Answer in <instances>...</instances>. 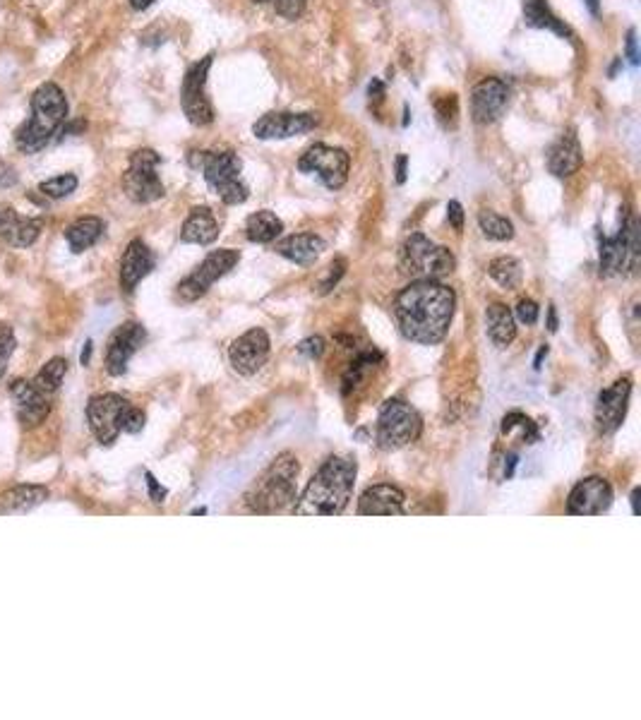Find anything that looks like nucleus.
I'll list each match as a JSON object with an SVG mask.
<instances>
[{
    "instance_id": "obj_1",
    "label": "nucleus",
    "mask_w": 641,
    "mask_h": 720,
    "mask_svg": "<svg viewBox=\"0 0 641 720\" xmlns=\"http://www.w3.org/2000/svg\"><path fill=\"white\" fill-rule=\"evenodd\" d=\"M457 296L435 279H416L394 300V317L404 339L421 346H435L445 339L452 324Z\"/></svg>"
},
{
    "instance_id": "obj_2",
    "label": "nucleus",
    "mask_w": 641,
    "mask_h": 720,
    "mask_svg": "<svg viewBox=\"0 0 641 720\" xmlns=\"http://www.w3.org/2000/svg\"><path fill=\"white\" fill-rule=\"evenodd\" d=\"M356 461L346 456H332L325 461V466L317 471V476L310 480L303 497L296 504L298 516H337L346 509L353 485H356Z\"/></svg>"
},
{
    "instance_id": "obj_3",
    "label": "nucleus",
    "mask_w": 641,
    "mask_h": 720,
    "mask_svg": "<svg viewBox=\"0 0 641 720\" xmlns=\"http://www.w3.org/2000/svg\"><path fill=\"white\" fill-rule=\"evenodd\" d=\"M68 120V99L58 84L44 82L32 94L29 120L15 132V144L22 154H37L49 144Z\"/></svg>"
},
{
    "instance_id": "obj_4",
    "label": "nucleus",
    "mask_w": 641,
    "mask_h": 720,
    "mask_svg": "<svg viewBox=\"0 0 641 720\" xmlns=\"http://www.w3.org/2000/svg\"><path fill=\"white\" fill-rule=\"evenodd\" d=\"M193 164L202 168L209 190L229 207H238L250 197L248 185L241 176L243 164L236 152H195Z\"/></svg>"
},
{
    "instance_id": "obj_5",
    "label": "nucleus",
    "mask_w": 641,
    "mask_h": 720,
    "mask_svg": "<svg viewBox=\"0 0 641 720\" xmlns=\"http://www.w3.org/2000/svg\"><path fill=\"white\" fill-rule=\"evenodd\" d=\"M298 461L291 454H281L267 473L257 480L253 492L248 495L250 512L255 514H274L296 500V480Z\"/></svg>"
},
{
    "instance_id": "obj_6",
    "label": "nucleus",
    "mask_w": 641,
    "mask_h": 720,
    "mask_svg": "<svg viewBox=\"0 0 641 720\" xmlns=\"http://www.w3.org/2000/svg\"><path fill=\"white\" fill-rule=\"evenodd\" d=\"M399 267L401 272L416 276V279H435L440 281L442 276L452 274L457 267V260L447 248L435 245L433 240L425 238L423 233H413L406 238L399 252Z\"/></svg>"
},
{
    "instance_id": "obj_7",
    "label": "nucleus",
    "mask_w": 641,
    "mask_h": 720,
    "mask_svg": "<svg viewBox=\"0 0 641 720\" xmlns=\"http://www.w3.org/2000/svg\"><path fill=\"white\" fill-rule=\"evenodd\" d=\"M423 420L413 406L401 399H389L380 408L377 418V444L385 452H397L406 444L416 442L421 437Z\"/></svg>"
},
{
    "instance_id": "obj_8",
    "label": "nucleus",
    "mask_w": 641,
    "mask_h": 720,
    "mask_svg": "<svg viewBox=\"0 0 641 720\" xmlns=\"http://www.w3.org/2000/svg\"><path fill=\"white\" fill-rule=\"evenodd\" d=\"M161 156L154 149H137L130 156L128 171L123 173V192L135 204H152L166 195L164 183L159 178Z\"/></svg>"
},
{
    "instance_id": "obj_9",
    "label": "nucleus",
    "mask_w": 641,
    "mask_h": 720,
    "mask_svg": "<svg viewBox=\"0 0 641 720\" xmlns=\"http://www.w3.org/2000/svg\"><path fill=\"white\" fill-rule=\"evenodd\" d=\"M212 63L214 56L209 53V56L197 60L195 65H190V70L185 72L181 87V106L185 118H188L193 125H200V128L214 123V106L207 96V77L209 70H212Z\"/></svg>"
},
{
    "instance_id": "obj_10",
    "label": "nucleus",
    "mask_w": 641,
    "mask_h": 720,
    "mask_svg": "<svg viewBox=\"0 0 641 720\" xmlns=\"http://www.w3.org/2000/svg\"><path fill=\"white\" fill-rule=\"evenodd\" d=\"M639 260V224L632 216L622 219L615 236L601 238V274L615 276L622 269H634Z\"/></svg>"
},
{
    "instance_id": "obj_11",
    "label": "nucleus",
    "mask_w": 641,
    "mask_h": 720,
    "mask_svg": "<svg viewBox=\"0 0 641 720\" xmlns=\"http://www.w3.org/2000/svg\"><path fill=\"white\" fill-rule=\"evenodd\" d=\"M238 262H241V252L238 250L224 248L209 252L205 262L178 284V298H181L183 303H195V300H200L209 288H212L214 281H219L221 276L229 274Z\"/></svg>"
},
{
    "instance_id": "obj_12",
    "label": "nucleus",
    "mask_w": 641,
    "mask_h": 720,
    "mask_svg": "<svg viewBox=\"0 0 641 720\" xmlns=\"http://www.w3.org/2000/svg\"><path fill=\"white\" fill-rule=\"evenodd\" d=\"M298 168H301L303 173H315V176L325 183V188L341 190L346 185V180H349L351 159L349 154L339 147L313 144V147L301 156Z\"/></svg>"
},
{
    "instance_id": "obj_13",
    "label": "nucleus",
    "mask_w": 641,
    "mask_h": 720,
    "mask_svg": "<svg viewBox=\"0 0 641 720\" xmlns=\"http://www.w3.org/2000/svg\"><path fill=\"white\" fill-rule=\"evenodd\" d=\"M128 406V399H123L121 394H99L89 401L87 423L101 444H113L118 440Z\"/></svg>"
},
{
    "instance_id": "obj_14",
    "label": "nucleus",
    "mask_w": 641,
    "mask_h": 720,
    "mask_svg": "<svg viewBox=\"0 0 641 720\" xmlns=\"http://www.w3.org/2000/svg\"><path fill=\"white\" fill-rule=\"evenodd\" d=\"M509 101V87L500 77H483L471 89V118L478 125H490L505 113Z\"/></svg>"
},
{
    "instance_id": "obj_15",
    "label": "nucleus",
    "mask_w": 641,
    "mask_h": 720,
    "mask_svg": "<svg viewBox=\"0 0 641 720\" xmlns=\"http://www.w3.org/2000/svg\"><path fill=\"white\" fill-rule=\"evenodd\" d=\"M320 125L317 113H265L253 125L257 140H289V137L305 135Z\"/></svg>"
},
{
    "instance_id": "obj_16",
    "label": "nucleus",
    "mask_w": 641,
    "mask_h": 720,
    "mask_svg": "<svg viewBox=\"0 0 641 720\" xmlns=\"http://www.w3.org/2000/svg\"><path fill=\"white\" fill-rule=\"evenodd\" d=\"M610 504H613V488H610L608 480L591 476L579 480L574 490L569 492L567 512L577 516H598L608 512Z\"/></svg>"
},
{
    "instance_id": "obj_17",
    "label": "nucleus",
    "mask_w": 641,
    "mask_h": 720,
    "mask_svg": "<svg viewBox=\"0 0 641 720\" xmlns=\"http://www.w3.org/2000/svg\"><path fill=\"white\" fill-rule=\"evenodd\" d=\"M147 332L142 324L137 322H125L116 329V334L111 336L109 348H106V372L113 377H121L128 370L130 358L140 351V346L145 344Z\"/></svg>"
},
{
    "instance_id": "obj_18",
    "label": "nucleus",
    "mask_w": 641,
    "mask_h": 720,
    "mask_svg": "<svg viewBox=\"0 0 641 720\" xmlns=\"http://www.w3.org/2000/svg\"><path fill=\"white\" fill-rule=\"evenodd\" d=\"M269 358V336L265 329H250L241 339H236L229 348V360L233 370L241 375H255Z\"/></svg>"
},
{
    "instance_id": "obj_19",
    "label": "nucleus",
    "mask_w": 641,
    "mask_h": 720,
    "mask_svg": "<svg viewBox=\"0 0 641 720\" xmlns=\"http://www.w3.org/2000/svg\"><path fill=\"white\" fill-rule=\"evenodd\" d=\"M629 394H632V382H629V377H622V380L610 384V387L598 396L596 425L603 435H610V432H615L622 425V420L627 416Z\"/></svg>"
},
{
    "instance_id": "obj_20",
    "label": "nucleus",
    "mask_w": 641,
    "mask_h": 720,
    "mask_svg": "<svg viewBox=\"0 0 641 720\" xmlns=\"http://www.w3.org/2000/svg\"><path fill=\"white\" fill-rule=\"evenodd\" d=\"M10 396H13L15 406H17V420L25 430L39 428L51 413V404H49V396L44 392H39L34 387V382L29 380H15L10 384Z\"/></svg>"
},
{
    "instance_id": "obj_21",
    "label": "nucleus",
    "mask_w": 641,
    "mask_h": 720,
    "mask_svg": "<svg viewBox=\"0 0 641 720\" xmlns=\"http://www.w3.org/2000/svg\"><path fill=\"white\" fill-rule=\"evenodd\" d=\"M581 164H584V152H581L579 137L574 135V130L562 132L560 140L548 152V171L557 178H569L579 171Z\"/></svg>"
},
{
    "instance_id": "obj_22",
    "label": "nucleus",
    "mask_w": 641,
    "mask_h": 720,
    "mask_svg": "<svg viewBox=\"0 0 641 720\" xmlns=\"http://www.w3.org/2000/svg\"><path fill=\"white\" fill-rule=\"evenodd\" d=\"M41 228L44 224L39 219H29V216L17 214L10 207L0 209V238L13 248H29V245L37 243Z\"/></svg>"
},
{
    "instance_id": "obj_23",
    "label": "nucleus",
    "mask_w": 641,
    "mask_h": 720,
    "mask_svg": "<svg viewBox=\"0 0 641 720\" xmlns=\"http://www.w3.org/2000/svg\"><path fill=\"white\" fill-rule=\"evenodd\" d=\"M358 514L363 516H399L404 514V492L397 485H373L358 500Z\"/></svg>"
},
{
    "instance_id": "obj_24",
    "label": "nucleus",
    "mask_w": 641,
    "mask_h": 720,
    "mask_svg": "<svg viewBox=\"0 0 641 720\" xmlns=\"http://www.w3.org/2000/svg\"><path fill=\"white\" fill-rule=\"evenodd\" d=\"M154 269V252L147 248V243H142L140 238L130 240L128 250H125L123 262H121V286L125 293L135 291V286L140 284L145 276Z\"/></svg>"
},
{
    "instance_id": "obj_25",
    "label": "nucleus",
    "mask_w": 641,
    "mask_h": 720,
    "mask_svg": "<svg viewBox=\"0 0 641 720\" xmlns=\"http://www.w3.org/2000/svg\"><path fill=\"white\" fill-rule=\"evenodd\" d=\"M274 250H277L281 257H286V260L301 264V267H308V264L317 262V257L322 255L325 240L315 236V233H293V236L279 240Z\"/></svg>"
},
{
    "instance_id": "obj_26",
    "label": "nucleus",
    "mask_w": 641,
    "mask_h": 720,
    "mask_svg": "<svg viewBox=\"0 0 641 720\" xmlns=\"http://www.w3.org/2000/svg\"><path fill=\"white\" fill-rule=\"evenodd\" d=\"M219 238V221L209 207H195L181 228V240L190 245H212Z\"/></svg>"
},
{
    "instance_id": "obj_27",
    "label": "nucleus",
    "mask_w": 641,
    "mask_h": 720,
    "mask_svg": "<svg viewBox=\"0 0 641 720\" xmlns=\"http://www.w3.org/2000/svg\"><path fill=\"white\" fill-rule=\"evenodd\" d=\"M49 500V490L44 485H15L0 492V514H25L37 509Z\"/></svg>"
},
{
    "instance_id": "obj_28",
    "label": "nucleus",
    "mask_w": 641,
    "mask_h": 720,
    "mask_svg": "<svg viewBox=\"0 0 641 720\" xmlns=\"http://www.w3.org/2000/svg\"><path fill=\"white\" fill-rule=\"evenodd\" d=\"M485 324H488L490 341L500 348L512 344L514 336H517V320H514V312L502 303L488 305V310H485Z\"/></svg>"
},
{
    "instance_id": "obj_29",
    "label": "nucleus",
    "mask_w": 641,
    "mask_h": 720,
    "mask_svg": "<svg viewBox=\"0 0 641 720\" xmlns=\"http://www.w3.org/2000/svg\"><path fill=\"white\" fill-rule=\"evenodd\" d=\"M281 233H284V221L274 212H269V209H260V212L250 214L248 221H245V236H248L250 243H274Z\"/></svg>"
},
{
    "instance_id": "obj_30",
    "label": "nucleus",
    "mask_w": 641,
    "mask_h": 720,
    "mask_svg": "<svg viewBox=\"0 0 641 720\" xmlns=\"http://www.w3.org/2000/svg\"><path fill=\"white\" fill-rule=\"evenodd\" d=\"M101 236H104V221L99 216H82L65 228V240L73 252L89 250Z\"/></svg>"
},
{
    "instance_id": "obj_31",
    "label": "nucleus",
    "mask_w": 641,
    "mask_h": 720,
    "mask_svg": "<svg viewBox=\"0 0 641 720\" xmlns=\"http://www.w3.org/2000/svg\"><path fill=\"white\" fill-rule=\"evenodd\" d=\"M524 22L529 24V27L550 29V32L567 36L569 41L574 39L572 29H569L562 20H557V15L550 10V5L545 3V0H524Z\"/></svg>"
},
{
    "instance_id": "obj_32",
    "label": "nucleus",
    "mask_w": 641,
    "mask_h": 720,
    "mask_svg": "<svg viewBox=\"0 0 641 720\" xmlns=\"http://www.w3.org/2000/svg\"><path fill=\"white\" fill-rule=\"evenodd\" d=\"M488 274L507 291H514V288L521 286V279H524V272H521V264L514 257H495L490 262Z\"/></svg>"
},
{
    "instance_id": "obj_33",
    "label": "nucleus",
    "mask_w": 641,
    "mask_h": 720,
    "mask_svg": "<svg viewBox=\"0 0 641 720\" xmlns=\"http://www.w3.org/2000/svg\"><path fill=\"white\" fill-rule=\"evenodd\" d=\"M65 372H68V360L65 358H51L49 363L41 368V372L37 377H34V387L39 389V392H44L46 396L58 392L61 389V384L65 380Z\"/></svg>"
},
{
    "instance_id": "obj_34",
    "label": "nucleus",
    "mask_w": 641,
    "mask_h": 720,
    "mask_svg": "<svg viewBox=\"0 0 641 720\" xmlns=\"http://www.w3.org/2000/svg\"><path fill=\"white\" fill-rule=\"evenodd\" d=\"M478 226H481L483 236L490 240H497V243H505V240L514 238V224L507 219V216L497 212H485L478 214Z\"/></svg>"
},
{
    "instance_id": "obj_35",
    "label": "nucleus",
    "mask_w": 641,
    "mask_h": 720,
    "mask_svg": "<svg viewBox=\"0 0 641 720\" xmlns=\"http://www.w3.org/2000/svg\"><path fill=\"white\" fill-rule=\"evenodd\" d=\"M77 185H80V180H77L75 173H61V176L44 180V183L39 185V190L44 192L46 197H53V200H63V197L73 195Z\"/></svg>"
},
{
    "instance_id": "obj_36",
    "label": "nucleus",
    "mask_w": 641,
    "mask_h": 720,
    "mask_svg": "<svg viewBox=\"0 0 641 720\" xmlns=\"http://www.w3.org/2000/svg\"><path fill=\"white\" fill-rule=\"evenodd\" d=\"M15 353V334L8 324H0V375L8 368L10 358Z\"/></svg>"
},
{
    "instance_id": "obj_37",
    "label": "nucleus",
    "mask_w": 641,
    "mask_h": 720,
    "mask_svg": "<svg viewBox=\"0 0 641 720\" xmlns=\"http://www.w3.org/2000/svg\"><path fill=\"white\" fill-rule=\"evenodd\" d=\"M435 108H437V118H440V123L445 125V128H449V123H454V118H457V113H459L457 96L454 94L442 96V99L435 101Z\"/></svg>"
},
{
    "instance_id": "obj_38",
    "label": "nucleus",
    "mask_w": 641,
    "mask_h": 720,
    "mask_svg": "<svg viewBox=\"0 0 641 720\" xmlns=\"http://www.w3.org/2000/svg\"><path fill=\"white\" fill-rule=\"evenodd\" d=\"M344 274H346V260H344V257H337V260H334V262L327 267V276H325V279L320 281V293H329V291H332V288L339 284L341 276H344Z\"/></svg>"
},
{
    "instance_id": "obj_39",
    "label": "nucleus",
    "mask_w": 641,
    "mask_h": 720,
    "mask_svg": "<svg viewBox=\"0 0 641 720\" xmlns=\"http://www.w3.org/2000/svg\"><path fill=\"white\" fill-rule=\"evenodd\" d=\"M305 5H308V0H274V10L284 20H298L305 12Z\"/></svg>"
},
{
    "instance_id": "obj_40",
    "label": "nucleus",
    "mask_w": 641,
    "mask_h": 720,
    "mask_svg": "<svg viewBox=\"0 0 641 720\" xmlns=\"http://www.w3.org/2000/svg\"><path fill=\"white\" fill-rule=\"evenodd\" d=\"M145 420H147L145 413H142L140 408L128 406V411H125V416H123L121 430L130 432V435H137V432H142V428H145Z\"/></svg>"
},
{
    "instance_id": "obj_41",
    "label": "nucleus",
    "mask_w": 641,
    "mask_h": 720,
    "mask_svg": "<svg viewBox=\"0 0 641 720\" xmlns=\"http://www.w3.org/2000/svg\"><path fill=\"white\" fill-rule=\"evenodd\" d=\"M298 353H301V356H305V358H310V360L320 358L322 353H325V339H322V336H310V339L301 341V346H298Z\"/></svg>"
},
{
    "instance_id": "obj_42",
    "label": "nucleus",
    "mask_w": 641,
    "mask_h": 720,
    "mask_svg": "<svg viewBox=\"0 0 641 720\" xmlns=\"http://www.w3.org/2000/svg\"><path fill=\"white\" fill-rule=\"evenodd\" d=\"M517 320L521 324H536L538 322V305L531 298H521L517 303Z\"/></svg>"
},
{
    "instance_id": "obj_43",
    "label": "nucleus",
    "mask_w": 641,
    "mask_h": 720,
    "mask_svg": "<svg viewBox=\"0 0 641 720\" xmlns=\"http://www.w3.org/2000/svg\"><path fill=\"white\" fill-rule=\"evenodd\" d=\"M447 221L454 231H464V207H461V202L452 200L447 204Z\"/></svg>"
},
{
    "instance_id": "obj_44",
    "label": "nucleus",
    "mask_w": 641,
    "mask_h": 720,
    "mask_svg": "<svg viewBox=\"0 0 641 720\" xmlns=\"http://www.w3.org/2000/svg\"><path fill=\"white\" fill-rule=\"evenodd\" d=\"M145 478H147V485H149V497H152V502H157V504L164 502V500H166V495H169V492H166V488H161L159 480L154 478L152 473H145Z\"/></svg>"
},
{
    "instance_id": "obj_45",
    "label": "nucleus",
    "mask_w": 641,
    "mask_h": 720,
    "mask_svg": "<svg viewBox=\"0 0 641 720\" xmlns=\"http://www.w3.org/2000/svg\"><path fill=\"white\" fill-rule=\"evenodd\" d=\"M524 418H526V416H524V413H521V411L507 413V416L502 418V432H505V435H509V432H514V430L519 428L521 420H524Z\"/></svg>"
},
{
    "instance_id": "obj_46",
    "label": "nucleus",
    "mask_w": 641,
    "mask_h": 720,
    "mask_svg": "<svg viewBox=\"0 0 641 720\" xmlns=\"http://www.w3.org/2000/svg\"><path fill=\"white\" fill-rule=\"evenodd\" d=\"M627 58L632 65H639V51H637V29L627 32Z\"/></svg>"
},
{
    "instance_id": "obj_47",
    "label": "nucleus",
    "mask_w": 641,
    "mask_h": 720,
    "mask_svg": "<svg viewBox=\"0 0 641 720\" xmlns=\"http://www.w3.org/2000/svg\"><path fill=\"white\" fill-rule=\"evenodd\" d=\"M17 180L13 166H8L5 161H0V188H8V185H13Z\"/></svg>"
},
{
    "instance_id": "obj_48",
    "label": "nucleus",
    "mask_w": 641,
    "mask_h": 720,
    "mask_svg": "<svg viewBox=\"0 0 641 720\" xmlns=\"http://www.w3.org/2000/svg\"><path fill=\"white\" fill-rule=\"evenodd\" d=\"M368 96H370V104H373V101H375V104H380L382 96H385V84H382L380 80H373V82H370V87H368Z\"/></svg>"
},
{
    "instance_id": "obj_49",
    "label": "nucleus",
    "mask_w": 641,
    "mask_h": 720,
    "mask_svg": "<svg viewBox=\"0 0 641 720\" xmlns=\"http://www.w3.org/2000/svg\"><path fill=\"white\" fill-rule=\"evenodd\" d=\"M406 164H409V159H406L404 154L397 156V183L404 185L406 183Z\"/></svg>"
},
{
    "instance_id": "obj_50",
    "label": "nucleus",
    "mask_w": 641,
    "mask_h": 720,
    "mask_svg": "<svg viewBox=\"0 0 641 720\" xmlns=\"http://www.w3.org/2000/svg\"><path fill=\"white\" fill-rule=\"evenodd\" d=\"M154 3H157V0H130V8L137 10V12H142V10L152 8Z\"/></svg>"
},
{
    "instance_id": "obj_51",
    "label": "nucleus",
    "mask_w": 641,
    "mask_h": 720,
    "mask_svg": "<svg viewBox=\"0 0 641 720\" xmlns=\"http://www.w3.org/2000/svg\"><path fill=\"white\" fill-rule=\"evenodd\" d=\"M545 356H548V346H541V348H538V356H536V360H533V368L541 370V363H543V358H545Z\"/></svg>"
},
{
    "instance_id": "obj_52",
    "label": "nucleus",
    "mask_w": 641,
    "mask_h": 720,
    "mask_svg": "<svg viewBox=\"0 0 641 720\" xmlns=\"http://www.w3.org/2000/svg\"><path fill=\"white\" fill-rule=\"evenodd\" d=\"M514 466H517V456H509V459H507V464H505V476L507 478H512L514 476Z\"/></svg>"
},
{
    "instance_id": "obj_53",
    "label": "nucleus",
    "mask_w": 641,
    "mask_h": 720,
    "mask_svg": "<svg viewBox=\"0 0 641 720\" xmlns=\"http://www.w3.org/2000/svg\"><path fill=\"white\" fill-rule=\"evenodd\" d=\"M548 329H550V332H557V312H555V308H550L548 310Z\"/></svg>"
},
{
    "instance_id": "obj_54",
    "label": "nucleus",
    "mask_w": 641,
    "mask_h": 720,
    "mask_svg": "<svg viewBox=\"0 0 641 720\" xmlns=\"http://www.w3.org/2000/svg\"><path fill=\"white\" fill-rule=\"evenodd\" d=\"M584 3H586V8H589L591 15L598 17V12H601V3H598V0H584Z\"/></svg>"
},
{
    "instance_id": "obj_55",
    "label": "nucleus",
    "mask_w": 641,
    "mask_h": 720,
    "mask_svg": "<svg viewBox=\"0 0 641 720\" xmlns=\"http://www.w3.org/2000/svg\"><path fill=\"white\" fill-rule=\"evenodd\" d=\"M92 341H87L85 351H82V365H89V356H92Z\"/></svg>"
},
{
    "instance_id": "obj_56",
    "label": "nucleus",
    "mask_w": 641,
    "mask_h": 720,
    "mask_svg": "<svg viewBox=\"0 0 641 720\" xmlns=\"http://www.w3.org/2000/svg\"><path fill=\"white\" fill-rule=\"evenodd\" d=\"M253 3H267V0H253Z\"/></svg>"
}]
</instances>
